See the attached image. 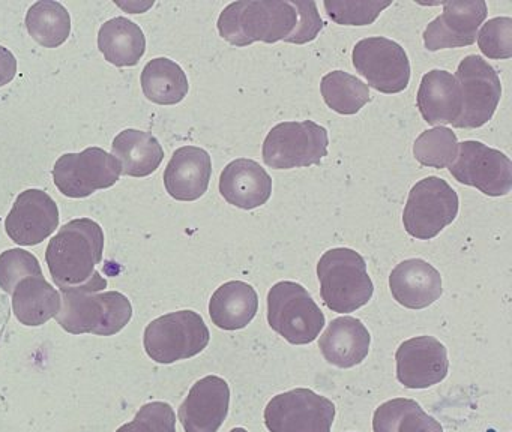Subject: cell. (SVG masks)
Listing matches in <instances>:
<instances>
[{
    "instance_id": "cell-1",
    "label": "cell",
    "mask_w": 512,
    "mask_h": 432,
    "mask_svg": "<svg viewBox=\"0 0 512 432\" xmlns=\"http://www.w3.org/2000/svg\"><path fill=\"white\" fill-rule=\"evenodd\" d=\"M107 282L95 273L91 281L80 287L62 291L61 309L56 320L67 332L110 336L124 329L133 315L130 300L118 291L98 293Z\"/></svg>"
},
{
    "instance_id": "cell-2",
    "label": "cell",
    "mask_w": 512,
    "mask_h": 432,
    "mask_svg": "<svg viewBox=\"0 0 512 432\" xmlns=\"http://www.w3.org/2000/svg\"><path fill=\"white\" fill-rule=\"evenodd\" d=\"M296 24L298 12L292 0H238L223 9L217 27L224 41L248 47L254 42L286 41Z\"/></svg>"
},
{
    "instance_id": "cell-3",
    "label": "cell",
    "mask_w": 512,
    "mask_h": 432,
    "mask_svg": "<svg viewBox=\"0 0 512 432\" xmlns=\"http://www.w3.org/2000/svg\"><path fill=\"white\" fill-rule=\"evenodd\" d=\"M104 233L92 219H74L59 230L47 246L46 260L61 290L80 287L94 278L103 260Z\"/></svg>"
},
{
    "instance_id": "cell-4",
    "label": "cell",
    "mask_w": 512,
    "mask_h": 432,
    "mask_svg": "<svg viewBox=\"0 0 512 432\" xmlns=\"http://www.w3.org/2000/svg\"><path fill=\"white\" fill-rule=\"evenodd\" d=\"M323 303L338 314H349L370 302L374 293L364 257L355 249L332 248L317 263Z\"/></svg>"
},
{
    "instance_id": "cell-5",
    "label": "cell",
    "mask_w": 512,
    "mask_h": 432,
    "mask_svg": "<svg viewBox=\"0 0 512 432\" xmlns=\"http://www.w3.org/2000/svg\"><path fill=\"white\" fill-rule=\"evenodd\" d=\"M268 323L293 345L316 341L326 318L304 285L280 281L268 293Z\"/></svg>"
},
{
    "instance_id": "cell-6",
    "label": "cell",
    "mask_w": 512,
    "mask_h": 432,
    "mask_svg": "<svg viewBox=\"0 0 512 432\" xmlns=\"http://www.w3.org/2000/svg\"><path fill=\"white\" fill-rule=\"evenodd\" d=\"M329 135L313 120L275 125L263 141V162L274 170L311 167L328 156Z\"/></svg>"
},
{
    "instance_id": "cell-7",
    "label": "cell",
    "mask_w": 512,
    "mask_h": 432,
    "mask_svg": "<svg viewBox=\"0 0 512 432\" xmlns=\"http://www.w3.org/2000/svg\"><path fill=\"white\" fill-rule=\"evenodd\" d=\"M209 339L211 333L202 315L184 309L170 312L148 324L143 344L154 362L169 365L202 353L208 347Z\"/></svg>"
},
{
    "instance_id": "cell-8",
    "label": "cell",
    "mask_w": 512,
    "mask_h": 432,
    "mask_svg": "<svg viewBox=\"0 0 512 432\" xmlns=\"http://www.w3.org/2000/svg\"><path fill=\"white\" fill-rule=\"evenodd\" d=\"M460 209L457 192L446 180L428 176L410 189L403 212L404 230L418 240L439 236Z\"/></svg>"
},
{
    "instance_id": "cell-9",
    "label": "cell",
    "mask_w": 512,
    "mask_h": 432,
    "mask_svg": "<svg viewBox=\"0 0 512 432\" xmlns=\"http://www.w3.org/2000/svg\"><path fill=\"white\" fill-rule=\"evenodd\" d=\"M353 68L377 92L394 95L410 83V62L406 50L385 36H370L356 42L352 51Z\"/></svg>"
},
{
    "instance_id": "cell-10",
    "label": "cell",
    "mask_w": 512,
    "mask_h": 432,
    "mask_svg": "<svg viewBox=\"0 0 512 432\" xmlns=\"http://www.w3.org/2000/svg\"><path fill=\"white\" fill-rule=\"evenodd\" d=\"M449 173L461 185L473 186L488 197H505L512 189L511 159L481 141L458 143Z\"/></svg>"
},
{
    "instance_id": "cell-11",
    "label": "cell",
    "mask_w": 512,
    "mask_h": 432,
    "mask_svg": "<svg viewBox=\"0 0 512 432\" xmlns=\"http://www.w3.org/2000/svg\"><path fill=\"white\" fill-rule=\"evenodd\" d=\"M334 419V402L305 387L274 396L265 408L271 432H331Z\"/></svg>"
},
{
    "instance_id": "cell-12",
    "label": "cell",
    "mask_w": 512,
    "mask_h": 432,
    "mask_svg": "<svg viewBox=\"0 0 512 432\" xmlns=\"http://www.w3.org/2000/svg\"><path fill=\"white\" fill-rule=\"evenodd\" d=\"M463 96V111L455 128H481L490 122L502 98V83L496 69L482 56L464 57L454 75Z\"/></svg>"
},
{
    "instance_id": "cell-13",
    "label": "cell",
    "mask_w": 512,
    "mask_h": 432,
    "mask_svg": "<svg viewBox=\"0 0 512 432\" xmlns=\"http://www.w3.org/2000/svg\"><path fill=\"white\" fill-rule=\"evenodd\" d=\"M121 177V164L100 147L80 153H67L56 161L53 179L56 188L70 198H85L98 189L115 185Z\"/></svg>"
},
{
    "instance_id": "cell-14",
    "label": "cell",
    "mask_w": 512,
    "mask_h": 432,
    "mask_svg": "<svg viewBox=\"0 0 512 432\" xmlns=\"http://www.w3.org/2000/svg\"><path fill=\"white\" fill-rule=\"evenodd\" d=\"M442 6V14L430 21L422 33L425 48L439 51L475 44L479 27L487 18V3L484 0H452L443 2Z\"/></svg>"
},
{
    "instance_id": "cell-15",
    "label": "cell",
    "mask_w": 512,
    "mask_h": 432,
    "mask_svg": "<svg viewBox=\"0 0 512 432\" xmlns=\"http://www.w3.org/2000/svg\"><path fill=\"white\" fill-rule=\"evenodd\" d=\"M397 378L407 389H428L445 380L448 351L434 336H416L401 342L395 353Z\"/></svg>"
},
{
    "instance_id": "cell-16",
    "label": "cell",
    "mask_w": 512,
    "mask_h": 432,
    "mask_svg": "<svg viewBox=\"0 0 512 432\" xmlns=\"http://www.w3.org/2000/svg\"><path fill=\"white\" fill-rule=\"evenodd\" d=\"M58 225L56 201L41 189H28L17 197L8 213L5 230L19 245L34 246L55 233Z\"/></svg>"
},
{
    "instance_id": "cell-17",
    "label": "cell",
    "mask_w": 512,
    "mask_h": 432,
    "mask_svg": "<svg viewBox=\"0 0 512 432\" xmlns=\"http://www.w3.org/2000/svg\"><path fill=\"white\" fill-rule=\"evenodd\" d=\"M229 407V383L217 375H208L191 387L179 407V420L185 432H218Z\"/></svg>"
},
{
    "instance_id": "cell-18",
    "label": "cell",
    "mask_w": 512,
    "mask_h": 432,
    "mask_svg": "<svg viewBox=\"0 0 512 432\" xmlns=\"http://www.w3.org/2000/svg\"><path fill=\"white\" fill-rule=\"evenodd\" d=\"M392 297L407 309L433 305L443 293L442 276L422 258L401 261L389 275Z\"/></svg>"
},
{
    "instance_id": "cell-19",
    "label": "cell",
    "mask_w": 512,
    "mask_h": 432,
    "mask_svg": "<svg viewBox=\"0 0 512 432\" xmlns=\"http://www.w3.org/2000/svg\"><path fill=\"white\" fill-rule=\"evenodd\" d=\"M211 155L202 147H179L164 171V186L170 197L196 201L206 194L211 182Z\"/></svg>"
},
{
    "instance_id": "cell-20",
    "label": "cell",
    "mask_w": 512,
    "mask_h": 432,
    "mask_svg": "<svg viewBox=\"0 0 512 432\" xmlns=\"http://www.w3.org/2000/svg\"><path fill=\"white\" fill-rule=\"evenodd\" d=\"M220 194L238 209H257L271 198L272 177L253 159H235L221 173Z\"/></svg>"
},
{
    "instance_id": "cell-21",
    "label": "cell",
    "mask_w": 512,
    "mask_h": 432,
    "mask_svg": "<svg viewBox=\"0 0 512 432\" xmlns=\"http://www.w3.org/2000/svg\"><path fill=\"white\" fill-rule=\"evenodd\" d=\"M416 105L428 125H454L463 111V96L457 78L443 69H431L419 84Z\"/></svg>"
},
{
    "instance_id": "cell-22",
    "label": "cell",
    "mask_w": 512,
    "mask_h": 432,
    "mask_svg": "<svg viewBox=\"0 0 512 432\" xmlns=\"http://www.w3.org/2000/svg\"><path fill=\"white\" fill-rule=\"evenodd\" d=\"M371 335L359 318H335L319 339V348L329 365L353 368L364 362L370 351Z\"/></svg>"
},
{
    "instance_id": "cell-23",
    "label": "cell",
    "mask_w": 512,
    "mask_h": 432,
    "mask_svg": "<svg viewBox=\"0 0 512 432\" xmlns=\"http://www.w3.org/2000/svg\"><path fill=\"white\" fill-rule=\"evenodd\" d=\"M259 296L253 285L229 281L217 288L209 302L212 323L223 330H241L256 317Z\"/></svg>"
},
{
    "instance_id": "cell-24",
    "label": "cell",
    "mask_w": 512,
    "mask_h": 432,
    "mask_svg": "<svg viewBox=\"0 0 512 432\" xmlns=\"http://www.w3.org/2000/svg\"><path fill=\"white\" fill-rule=\"evenodd\" d=\"M113 156L121 164V173L146 177L158 170L164 159L160 141L151 132L125 129L113 140Z\"/></svg>"
},
{
    "instance_id": "cell-25",
    "label": "cell",
    "mask_w": 512,
    "mask_h": 432,
    "mask_svg": "<svg viewBox=\"0 0 512 432\" xmlns=\"http://www.w3.org/2000/svg\"><path fill=\"white\" fill-rule=\"evenodd\" d=\"M13 308L17 318L26 326H40L56 317L61 309V297L47 284L43 272L20 279L14 285Z\"/></svg>"
},
{
    "instance_id": "cell-26",
    "label": "cell",
    "mask_w": 512,
    "mask_h": 432,
    "mask_svg": "<svg viewBox=\"0 0 512 432\" xmlns=\"http://www.w3.org/2000/svg\"><path fill=\"white\" fill-rule=\"evenodd\" d=\"M98 48L107 62L119 66H136L146 51V36L139 24L125 17L106 21L98 33Z\"/></svg>"
},
{
    "instance_id": "cell-27",
    "label": "cell",
    "mask_w": 512,
    "mask_h": 432,
    "mask_svg": "<svg viewBox=\"0 0 512 432\" xmlns=\"http://www.w3.org/2000/svg\"><path fill=\"white\" fill-rule=\"evenodd\" d=\"M140 83L146 98L160 105L179 104L190 90L184 69L167 57L152 59L143 68Z\"/></svg>"
},
{
    "instance_id": "cell-28",
    "label": "cell",
    "mask_w": 512,
    "mask_h": 432,
    "mask_svg": "<svg viewBox=\"0 0 512 432\" xmlns=\"http://www.w3.org/2000/svg\"><path fill=\"white\" fill-rule=\"evenodd\" d=\"M374 432H443L442 425L413 399L383 402L373 416Z\"/></svg>"
},
{
    "instance_id": "cell-29",
    "label": "cell",
    "mask_w": 512,
    "mask_h": 432,
    "mask_svg": "<svg viewBox=\"0 0 512 432\" xmlns=\"http://www.w3.org/2000/svg\"><path fill=\"white\" fill-rule=\"evenodd\" d=\"M26 29L32 39L43 47H61L70 36V12L62 3L41 0L29 8Z\"/></svg>"
},
{
    "instance_id": "cell-30",
    "label": "cell",
    "mask_w": 512,
    "mask_h": 432,
    "mask_svg": "<svg viewBox=\"0 0 512 432\" xmlns=\"http://www.w3.org/2000/svg\"><path fill=\"white\" fill-rule=\"evenodd\" d=\"M323 101L335 113L353 116L371 101L370 87L344 71L328 72L320 81Z\"/></svg>"
},
{
    "instance_id": "cell-31",
    "label": "cell",
    "mask_w": 512,
    "mask_h": 432,
    "mask_svg": "<svg viewBox=\"0 0 512 432\" xmlns=\"http://www.w3.org/2000/svg\"><path fill=\"white\" fill-rule=\"evenodd\" d=\"M458 140L452 129L446 126H434L416 138L413 144V156L424 167H449L457 158Z\"/></svg>"
},
{
    "instance_id": "cell-32",
    "label": "cell",
    "mask_w": 512,
    "mask_h": 432,
    "mask_svg": "<svg viewBox=\"0 0 512 432\" xmlns=\"http://www.w3.org/2000/svg\"><path fill=\"white\" fill-rule=\"evenodd\" d=\"M392 5L379 0H325L326 14L340 26H370Z\"/></svg>"
},
{
    "instance_id": "cell-33",
    "label": "cell",
    "mask_w": 512,
    "mask_h": 432,
    "mask_svg": "<svg viewBox=\"0 0 512 432\" xmlns=\"http://www.w3.org/2000/svg\"><path fill=\"white\" fill-rule=\"evenodd\" d=\"M479 50L488 59L506 60L512 57V18L496 17L485 21L476 35Z\"/></svg>"
},
{
    "instance_id": "cell-34",
    "label": "cell",
    "mask_w": 512,
    "mask_h": 432,
    "mask_svg": "<svg viewBox=\"0 0 512 432\" xmlns=\"http://www.w3.org/2000/svg\"><path fill=\"white\" fill-rule=\"evenodd\" d=\"M116 432H176V414L167 402H149Z\"/></svg>"
},
{
    "instance_id": "cell-35",
    "label": "cell",
    "mask_w": 512,
    "mask_h": 432,
    "mask_svg": "<svg viewBox=\"0 0 512 432\" xmlns=\"http://www.w3.org/2000/svg\"><path fill=\"white\" fill-rule=\"evenodd\" d=\"M298 12V24H296L295 32L289 36L284 42L289 44H308L314 41L322 32L323 21L317 11V3L313 0H292Z\"/></svg>"
},
{
    "instance_id": "cell-36",
    "label": "cell",
    "mask_w": 512,
    "mask_h": 432,
    "mask_svg": "<svg viewBox=\"0 0 512 432\" xmlns=\"http://www.w3.org/2000/svg\"><path fill=\"white\" fill-rule=\"evenodd\" d=\"M17 74V59L8 48L0 45V87L7 86Z\"/></svg>"
},
{
    "instance_id": "cell-37",
    "label": "cell",
    "mask_w": 512,
    "mask_h": 432,
    "mask_svg": "<svg viewBox=\"0 0 512 432\" xmlns=\"http://www.w3.org/2000/svg\"><path fill=\"white\" fill-rule=\"evenodd\" d=\"M230 432H248L247 429H244V428H235V429H232V431Z\"/></svg>"
}]
</instances>
